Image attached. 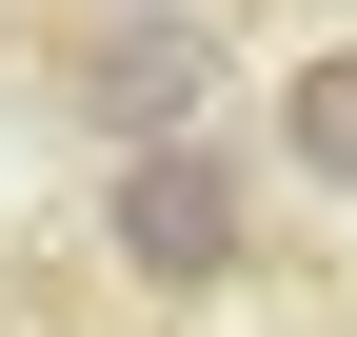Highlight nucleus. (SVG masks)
Returning <instances> with one entry per match:
<instances>
[{"instance_id":"nucleus-1","label":"nucleus","mask_w":357,"mask_h":337,"mask_svg":"<svg viewBox=\"0 0 357 337\" xmlns=\"http://www.w3.org/2000/svg\"><path fill=\"white\" fill-rule=\"evenodd\" d=\"M100 258L199 318L218 278H258V159H238V139H139V159H100Z\"/></svg>"},{"instance_id":"nucleus-2","label":"nucleus","mask_w":357,"mask_h":337,"mask_svg":"<svg viewBox=\"0 0 357 337\" xmlns=\"http://www.w3.org/2000/svg\"><path fill=\"white\" fill-rule=\"evenodd\" d=\"M218 60H238V40H218V0H119L60 79H79V119L139 159V139H218Z\"/></svg>"},{"instance_id":"nucleus-3","label":"nucleus","mask_w":357,"mask_h":337,"mask_svg":"<svg viewBox=\"0 0 357 337\" xmlns=\"http://www.w3.org/2000/svg\"><path fill=\"white\" fill-rule=\"evenodd\" d=\"M278 159L318 198H357V40H298V60H278Z\"/></svg>"}]
</instances>
